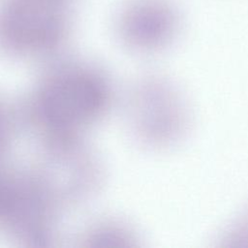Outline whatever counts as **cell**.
Instances as JSON below:
<instances>
[{"label":"cell","mask_w":248,"mask_h":248,"mask_svg":"<svg viewBox=\"0 0 248 248\" xmlns=\"http://www.w3.org/2000/svg\"><path fill=\"white\" fill-rule=\"evenodd\" d=\"M110 87L105 76L86 64L61 65L36 88L29 115L45 142L79 140L108 108Z\"/></svg>","instance_id":"1"},{"label":"cell","mask_w":248,"mask_h":248,"mask_svg":"<svg viewBox=\"0 0 248 248\" xmlns=\"http://www.w3.org/2000/svg\"><path fill=\"white\" fill-rule=\"evenodd\" d=\"M128 114L137 140L155 149L178 145L193 124L186 95L173 80L162 76L144 77L134 85Z\"/></svg>","instance_id":"2"},{"label":"cell","mask_w":248,"mask_h":248,"mask_svg":"<svg viewBox=\"0 0 248 248\" xmlns=\"http://www.w3.org/2000/svg\"><path fill=\"white\" fill-rule=\"evenodd\" d=\"M72 0H0V48L17 56H43L63 43Z\"/></svg>","instance_id":"3"},{"label":"cell","mask_w":248,"mask_h":248,"mask_svg":"<svg viewBox=\"0 0 248 248\" xmlns=\"http://www.w3.org/2000/svg\"><path fill=\"white\" fill-rule=\"evenodd\" d=\"M182 26L183 16L172 0H133L122 11L118 23L122 41L142 53L170 46Z\"/></svg>","instance_id":"4"},{"label":"cell","mask_w":248,"mask_h":248,"mask_svg":"<svg viewBox=\"0 0 248 248\" xmlns=\"http://www.w3.org/2000/svg\"><path fill=\"white\" fill-rule=\"evenodd\" d=\"M134 240L135 236L125 226L114 223H105L96 227L86 238L88 245L98 247L131 246Z\"/></svg>","instance_id":"5"},{"label":"cell","mask_w":248,"mask_h":248,"mask_svg":"<svg viewBox=\"0 0 248 248\" xmlns=\"http://www.w3.org/2000/svg\"><path fill=\"white\" fill-rule=\"evenodd\" d=\"M217 240L220 246L248 247V207L226 225Z\"/></svg>","instance_id":"6"}]
</instances>
